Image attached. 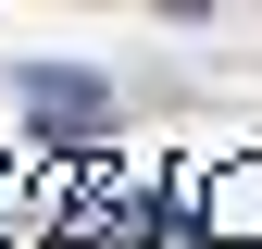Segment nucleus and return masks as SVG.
<instances>
[{
	"instance_id": "f257e3e1",
	"label": "nucleus",
	"mask_w": 262,
	"mask_h": 249,
	"mask_svg": "<svg viewBox=\"0 0 262 249\" xmlns=\"http://www.w3.org/2000/svg\"><path fill=\"white\" fill-rule=\"evenodd\" d=\"M25 112H38L50 137H88V124H100V75H75V62H25Z\"/></svg>"
}]
</instances>
